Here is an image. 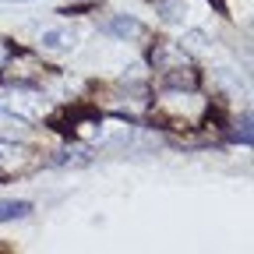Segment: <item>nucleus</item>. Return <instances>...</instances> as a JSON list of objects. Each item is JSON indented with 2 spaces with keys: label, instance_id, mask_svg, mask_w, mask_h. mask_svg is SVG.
<instances>
[{
  "label": "nucleus",
  "instance_id": "f257e3e1",
  "mask_svg": "<svg viewBox=\"0 0 254 254\" xmlns=\"http://www.w3.org/2000/svg\"><path fill=\"white\" fill-rule=\"evenodd\" d=\"M50 127H53V131H60L64 138H78L81 127H99V113L81 110V106H64L60 113L50 117Z\"/></svg>",
  "mask_w": 254,
  "mask_h": 254
},
{
  "label": "nucleus",
  "instance_id": "f03ea898",
  "mask_svg": "<svg viewBox=\"0 0 254 254\" xmlns=\"http://www.w3.org/2000/svg\"><path fill=\"white\" fill-rule=\"evenodd\" d=\"M32 148H25L21 141L14 138H0V177H7V173H25L32 166Z\"/></svg>",
  "mask_w": 254,
  "mask_h": 254
},
{
  "label": "nucleus",
  "instance_id": "7ed1b4c3",
  "mask_svg": "<svg viewBox=\"0 0 254 254\" xmlns=\"http://www.w3.org/2000/svg\"><path fill=\"white\" fill-rule=\"evenodd\" d=\"M103 32L113 36V39H120V43H141V39H148V25L138 21L134 14H113L110 21H103Z\"/></svg>",
  "mask_w": 254,
  "mask_h": 254
},
{
  "label": "nucleus",
  "instance_id": "20e7f679",
  "mask_svg": "<svg viewBox=\"0 0 254 254\" xmlns=\"http://www.w3.org/2000/svg\"><path fill=\"white\" fill-rule=\"evenodd\" d=\"M39 46L46 53H71L78 46V36L71 28H43V36H39Z\"/></svg>",
  "mask_w": 254,
  "mask_h": 254
},
{
  "label": "nucleus",
  "instance_id": "39448f33",
  "mask_svg": "<svg viewBox=\"0 0 254 254\" xmlns=\"http://www.w3.org/2000/svg\"><path fill=\"white\" fill-rule=\"evenodd\" d=\"M28 215H32V201L0 198V222H14V219H28Z\"/></svg>",
  "mask_w": 254,
  "mask_h": 254
},
{
  "label": "nucleus",
  "instance_id": "423d86ee",
  "mask_svg": "<svg viewBox=\"0 0 254 254\" xmlns=\"http://www.w3.org/2000/svg\"><path fill=\"white\" fill-rule=\"evenodd\" d=\"M11 57H14V46H11L7 39H0V71L7 67V60H11Z\"/></svg>",
  "mask_w": 254,
  "mask_h": 254
},
{
  "label": "nucleus",
  "instance_id": "0eeeda50",
  "mask_svg": "<svg viewBox=\"0 0 254 254\" xmlns=\"http://www.w3.org/2000/svg\"><path fill=\"white\" fill-rule=\"evenodd\" d=\"M208 4H215V11H219V14H226V0H208Z\"/></svg>",
  "mask_w": 254,
  "mask_h": 254
},
{
  "label": "nucleus",
  "instance_id": "6e6552de",
  "mask_svg": "<svg viewBox=\"0 0 254 254\" xmlns=\"http://www.w3.org/2000/svg\"><path fill=\"white\" fill-rule=\"evenodd\" d=\"M11 4H25V0H11Z\"/></svg>",
  "mask_w": 254,
  "mask_h": 254
}]
</instances>
